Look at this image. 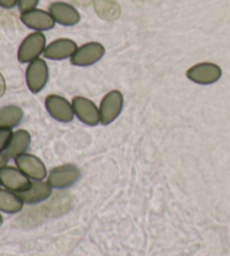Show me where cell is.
Instances as JSON below:
<instances>
[{"mask_svg":"<svg viewBox=\"0 0 230 256\" xmlns=\"http://www.w3.org/2000/svg\"><path fill=\"white\" fill-rule=\"evenodd\" d=\"M15 164L24 174L34 181L43 180L48 173L42 160L30 153L18 155L15 158Z\"/></svg>","mask_w":230,"mask_h":256,"instance_id":"obj_14","label":"cell"},{"mask_svg":"<svg viewBox=\"0 0 230 256\" xmlns=\"http://www.w3.org/2000/svg\"><path fill=\"white\" fill-rule=\"evenodd\" d=\"M2 214H0V225H2Z\"/></svg>","mask_w":230,"mask_h":256,"instance_id":"obj_24","label":"cell"},{"mask_svg":"<svg viewBox=\"0 0 230 256\" xmlns=\"http://www.w3.org/2000/svg\"><path fill=\"white\" fill-rule=\"evenodd\" d=\"M0 186H2V184H0Z\"/></svg>","mask_w":230,"mask_h":256,"instance_id":"obj_25","label":"cell"},{"mask_svg":"<svg viewBox=\"0 0 230 256\" xmlns=\"http://www.w3.org/2000/svg\"><path fill=\"white\" fill-rule=\"evenodd\" d=\"M72 106L74 115L78 120L88 126H96L100 124V112L96 104L92 100L76 96L72 99Z\"/></svg>","mask_w":230,"mask_h":256,"instance_id":"obj_11","label":"cell"},{"mask_svg":"<svg viewBox=\"0 0 230 256\" xmlns=\"http://www.w3.org/2000/svg\"><path fill=\"white\" fill-rule=\"evenodd\" d=\"M78 44L76 40L68 38H56L50 43H48L43 56L50 61H63L71 58Z\"/></svg>","mask_w":230,"mask_h":256,"instance_id":"obj_13","label":"cell"},{"mask_svg":"<svg viewBox=\"0 0 230 256\" xmlns=\"http://www.w3.org/2000/svg\"><path fill=\"white\" fill-rule=\"evenodd\" d=\"M71 207V196H68L66 192H58V194L53 196V199H50L48 204L43 206V207L33 210L36 216L34 222L36 224V220L42 222L46 217L60 216V214L66 212Z\"/></svg>","mask_w":230,"mask_h":256,"instance_id":"obj_6","label":"cell"},{"mask_svg":"<svg viewBox=\"0 0 230 256\" xmlns=\"http://www.w3.org/2000/svg\"><path fill=\"white\" fill-rule=\"evenodd\" d=\"M50 194H52V186L48 184V182H44L42 180L32 182L30 189L18 194L24 204H28L42 202Z\"/></svg>","mask_w":230,"mask_h":256,"instance_id":"obj_15","label":"cell"},{"mask_svg":"<svg viewBox=\"0 0 230 256\" xmlns=\"http://www.w3.org/2000/svg\"><path fill=\"white\" fill-rule=\"evenodd\" d=\"M24 118V112L18 106H6L0 109V127L4 128H12L17 127Z\"/></svg>","mask_w":230,"mask_h":256,"instance_id":"obj_18","label":"cell"},{"mask_svg":"<svg viewBox=\"0 0 230 256\" xmlns=\"http://www.w3.org/2000/svg\"><path fill=\"white\" fill-rule=\"evenodd\" d=\"M45 108L50 116L60 122H71L76 116L72 102L58 94H48L45 98Z\"/></svg>","mask_w":230,"mask_h":256,"instance_id":"obj_7","label":"cell"},{"mask_svg":"<svg viewBox=\"0 0 230 256\" xmlns=\"http://www.w3.org/2000/svg\"><path fill=\"white\" fill-rule=\"evenodd\" d=\"M24 201L16 192L8 189H0V212L6 214H17L22 212Z\"/></svg>","mask_w":230,"mask_h":256,"instance_id":"obj_17","label":"cell"},{"mask_svg":"<svg viewBox=\"0 0 230 256\" xmlns=\"http://www.w3.org/2000/svg\"><path fill=\"white\" fill-rule=\"evenodd\" d=\"M18 0H0V7L4 9H12L17 6Z\"/></svg>","mask_w":230,"mask_h":256,"instance_id":"obj_21","label":"cell"},{"mask_svg":"<svg viewBox=\"0 0 230 256\" xmlns=\"http://www.w3.org/2000/svg\"><path fill=\"white\" fill-rule=\"evenodd\" d=\"M124 108V94L119 90H112L104 94L99 106L100 124L109 125L120 115Z\"/></svg>","mask_w":230,"mask_h":256,"instance_id":"obj_4","label":"cell"},{"mask_svg":"<svg viewBox=\"0 0 230 256\" xmlns=\"http://www.w3.org/2000/svg\"><path fill=\"white\" fill-rule=\"evenodd\" d=\"M48 45L46 36L40 32H33L22 40L17 51V58L22 64H28L43 56Z\"/></svg>","mask_w":230,"mask_h":256,"instance_id":"obj_1","label":"cell"},{"mask_svg":"<svg viewBox=\"0 0 230 256\" xmlns=\"http://www.w3.org/2000/svg\"><path fill=\"white\" fill-rule=\"evenodd\" d=\"M106 48L99 42H88L78 46L76 53L70 58V63L74 66H91L98 63L104 56Z\"/></svg>","mask_w":230,"mask_h":256,"instance_id":"obj_5","label":"cell"},{"mask_svg":"<svg viewBox=\"0 0 230 256\" xmlns=\"http://www.w3.org/2000/svg\"><path fill=\"white\" fill-rule=\"evenodd\" d=\"M8 161H9V158L6 156V154L0 153V168L6 166Z\"/></svg>","mask_w":230,"mask_h":256,"instance_id":"obj_23","label":"cell"},{"mask_svg":"<svg viewBox=\"0 0 230 256\" xmlns=\"http://www.w3.org/2000/svg\"><path fill=\"white\" fill-rule=\"evenodd\" d=\"M48 12L56 24L64 27L76 26L81 20V15L73 4L64 2H55L50 4Z\"/></svg>","mask_w":230,"mask_h":256,"instance_id":"obj_12","label":"cell"},{"mask_svg":"<svg viewBox=\"0 0 230 256\" xmlns=\"http://www.w3.org/2000/svg\"><path fill=\"white\" fill-rule=\"evenodd\" d=\"M30 143L32 137L30 132L25 130H18L14 132L10 143H9L7 150L4 153L6 154V156L9 160H15L18 155L27 153V150L30 148Z\"/></svg>","mask_w":230,"mask_h":256,"instance_id":"obj_16","label":"cell"},{"mask_svg":"<svg viewBox=\"0 0 230 256\" xmlns=\"http://www.w3.org/2000/svg\"><path fill=\"white\" fill-rule=\"evenodd\" d=\"M50 78V68L44 58H38L27 64L25 79L27 88L30 92L38 94L48 84Z\"/></svg>","mask_w":230,"mask_h":256,"instance_id":"obj_3","label":"cell"},{"mask_svg":"<svg viewBox=\"0 0 230 256\" xmlns=\"http://www.w3.org/2000/svg\"><path fill=\"white\" fill-rule=\"evenodd\" d=\"M38 2L40 0H18L17 6L20 8V12H30V10H33L35 8H38Z\"/></svg>","mask_w":230,"mask_h":256,"instance_id":"obj_20","label":"cell"},{"mask_svg":"<svg viewBox=\"0 0 230 256\" xmlns=\"http://www.w3.org/2000/svg\"><path fill=\"white\" fill-rule=\"evenodd\" d=\"M6 91V81H4V76L0 73V96H2Z\"/></svg>","mask_w":230,"mask_h":256,"instance_id":"obj_22","label":"cell"},{"mask_svg":"<svg viewBox=\"0 0 230 256\" xmlns=\"http://www.w3.org/2000/svg\"><path fill=\"white\" fill-rule=\"evenodd\" d=\"M20 22L27 28L33 32H48L53 30L56 22H54L50 12L43 10V9L35 8L33 10L20 12Z\"/></svg>","mask_w":230,"mask_h":256,"instance_id":"obj_8","label":"cell"},{"mask_svg":"<svg viewBox=\"0 0 230 256\" xmlns=\"http://www.w3.org/2000/svg\"><path fill=\"white\" fill-rule=\"evenodd\" d=\"M12 134V130L0 127V153H4L7 150L9 143H10Z\"/></svg>","mask_w":230,"mask_h":256,"instance_id":"obj_19","label":"cell"},{"mask_svg":"<svg viewBox=\"0 0 230 256\" xmlns=\"http://www.w3.org/2000/svg\"><path fill=\"white\" fill-rule=\"evenodd\" d=\"M80 176L81 172L79 168L73 164H64V166L54 168L50 172L48 182L52 188L64 189L74 184L80 179Z\"/></svg>","mask_w":230,"mask_h":256,"instance_id":"obj_9","label":"cell"},{"mask_svg":"<svg viewBox=\"0 0 230 256\" xmlns=\"http://www.w3.org/2000/svg\"><path fill=\"white\" fill-rule=\"evenodd\" d=\"M186 76L193 84L210 86L222 79V68L214 62H200L188 68Z\"/></svg>","mask_w":230,"mask_h":256,"instance_id":"obj_2","label":"cell"},{"mask_svg":"<svg viewBox=\"0 0 230 256\" xmlns=\"http://www.w3.org/2000/svg\"><path fill=\"white\" fill-rule=\"evenodd\" d=\"M0 184L6 189L20 194L30 189L32 182L17 166H6L0 168Z\"/></svg>","mask_w":230,"mask_h":256,"instance_id":"obj_10","label":"cell"}]
</instances>
